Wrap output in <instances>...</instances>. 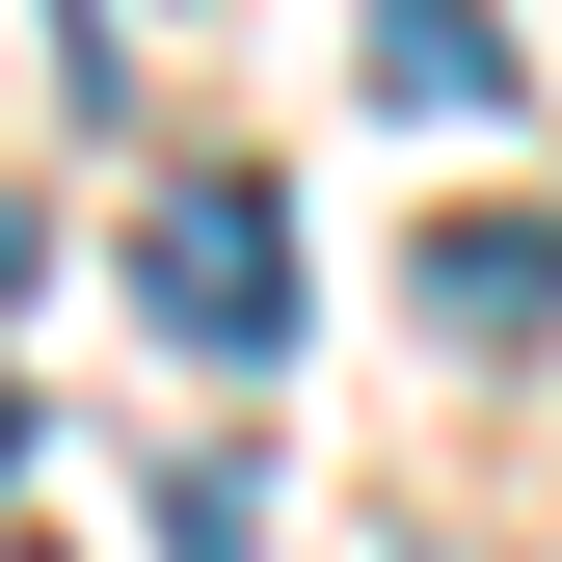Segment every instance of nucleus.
<instances>
[{
	"instance_id": "20e7f679",
	"label": "nucleus",
	"mask_w": 562,
	"mask_h": 562,
	"mask_svg": "<svg viewBox=\"0 0 562 562\" xmlns=\"http://www.w3.org/2000/svg\"><path fill=\"white\" fill-rule=\"evenodd\" d=\"M0 456H27V375H0Z\"/></svg>"
},
{
	"instance_id": "f257e3e1",
	"label": "nucleus",
	"mask_w": 562,
	"mask_h": 562,
	"mask_svg": "<svg viewBox=\"0 0 562 562\" xmlns=\"http://www.w3.org/2000/svg\"><path fill=\"white\" fill-rule=\"evenodd\" d=\"M134 322L215 348V375H268V348H295V215H268V188H161V215H134Z\"/></svg>"
},
{
	"instance_id": "f03ea898",
	"label": "nucleus",
	"mask_w": 562,
	"mask_h": 562,
	"mask_svg": "<svg viewBox=\"0 0 562 562\" xmlns=\"http://www.w3.org/2000/svg\"><path fill=\"white\" fill-rule=\"evenodd\" d=\"M429 322L456 348H536L562 322V215H482V188H456V215H429Z\"/></svg>"
},
{
	"instance_id": "39448f33",
	"label": "nucleus",
	"mask_w": 562,
	"mask_h": 562,
	"mask_svg": "<svg viewBox=\"0 0 562 562\" xmlns=\"http://www.w3.org/2000/svg\"><path fill=\"white\" fill-rule=\"evenodd\" d=\"M134 27H161V0H134Z\"/></svg>"
},
{
	"instance_id": "7ed1b4c3",
	"label": "nucleus",
	"mask_w": 562,
	"mask_h": 562,
	"mask_svg": "<svg viewBox=\"0 0 562 562\" xmlns=\"http://www.w3.org/2000/svg\"><path fill=\"white\" fill-rule=\"evenodd\" d=\"M375 108H482V134H509V27H482V0H375Z\"/></svg>"
}]
</instances>
